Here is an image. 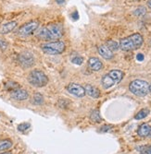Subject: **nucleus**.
I'll list each match as a JSON object with an SVG mask.
<instances>
[{
	"label": "nucleus",
	"mask_w": 151,
	"mask_h": 154,
	"mask_svg": "<svg viewBox=\"0 0 151 154\" xmlns=\"http://www.w3.org/2000/svg\"><path fill=\"white\" fill-rule=\"evenodd\" d=\"M36 36L43 41H57L63 36V28L58 23L48 24L40 29Z\"/></svg>",
	"instance_id": "obj_1"
},
{
	"label": "nucleus",
	"mask_w": 151,
	"mask_h": 154,
	"mask_svg": "<svg viewBox=\"0 0 151 154\" xmlns=\"http://www.w3.org/2000/svg\"><path fill=\"white\" fill-rule=\"evenodd\" d=\"M144 43L143 36L140 33H133L120 41V48L123 51H133L142 46Z\"/></svg>",
	"instance_id": "obj_2"
},
{
	"label": "nucleus",
	"mask_w": 151,
	"mask_h": 154,
	"mask_svg": "<svg viewBox=\"0 0 151 154\" xmlns=\"http://www.w3.org/2000/svg\"><path fill=\"white\" fill-rule=\"evenodd\" d=\"M65 44L62 41L47 42V43L41 45V49H42L44 53L52 55L62 54L65 50Z\"/></svg>",
	"instance_id": "obj_3"
},
{
	"label": "nucleus",
	"mask_w": 151,
	"mask_h": 154,
	"mask_svg": "<svg viewBox=\"0 0 151 154\" xmlns=\"http://www.w3.org/2000/svg\"><path fill=\"white\" fill-rule=\"evenodd\" d=\"M28 81L34 87L42 88V87H45L48 83V78L43 71L35 69V70H33L29 74Z\"/></svg>",
	"instance_id": "obj_4"
},
{
	"label": "nucleus",
	"mask_w": 151,
	"mask_h": 154,
	"mask_svg": "<svg viewBox=\"0 0 151 154\" xmlns=\"http://www.w3.org/2000/svg\"><path fill=\"white\" fill-rule=\"evenodd\" d=\"M129 90L136 96L144 97L149 92V84L142 79H135L130 83Z\"/></svg>",
	"instance_id": "obj_5"
},
{
	"label": "nucleus",
	"mask_w": 151,
	"mask_h": 154,
	"mask_svg": "<svg viewBox=\"0 0 151 154\" xmlns=\"http://www.w3.org/2000/svg\"><path fill=\"white\" fill-rule=\"evenodd\" d=\"M39 27V22L37 20H32L23 24L18 31V33L21 36H29L33 34Z\"/></svg>",
	"instance_id": "obj_6"
},
{
	"label": "nucleus",
	"mask_w": 151,
	"mask_h": 154,
	"mask_svg": "<svg viewBox=\"0 0 151 154\" xmlns=\"http://www.w3.org/2000/svg\"><path fill=\"white\" fill-rule=\"evenodd\" d=\"M18 61L19 64L24 68H29L34 65V57L30 52H23L20 54L18 57Z\"/></svg>",
	"instance_id": "obj_7"
},
{
	"label": "nucleus",
	"mask_w": 151,
	"mask_h": 154,
	"mask_svg": "<svg viewBox=\"0 0 151 154\" xmlns=\"http://www.w3.org/2000/svg\"><path fill=\"white\" fill-rule=\"evenodd\" d=\"M67 91L71 94L76 96V97H84L85 95V87L79 85L76 83H71L67 86Z\"/></svg>",
	"instance_id": "obj_8"
},
{
	"label": "nucleus",
	"mask_w": 151,
	"mask_h": 154,
	"mask_svg": "<svg viewBox=\"0 0 151 154\" xmlns=\"http://www.w3.org/2000/svg\"><path fill=\"white\" fill-rule=\"evenodd\" d=\"M28 97H29L28 91L25 90H22L21 88L14 91H12V93H11V98L16 101H24L26 99H28Z\"/></svg>",
	"instance_id": "obj_9"
},
{
	"label": "nucleus",
	"mask_w": 151,
	"mask_h": 154,
	"mask_svg": "<svg viewBox=\"0 0 151 154\" xmlns=\"http://www.w3.org/2000/svg\"><path fill=\"white\" fill-rule=\"evenodd\" d=\"M88 66L93 71H99L103 66L102 62L97 57H91L88 60Z\"/></svg>",
	"instance_id": "obj_10"
},
{
	"label": "nucleus",
	"mask_w": 151,
	"mask_h": 154,
	"mask_svg": "<svg viewBox=\"0 0 151 154\" xmlns=\"http://www.w3.org/2000/svg\"><path fill=\"white\" fill-rule=\"evenodd\" d=\"M85 94H87L88 96L94 98V99H97V98H98L100 96L99 90L97 87H95L93 85H90V84H87V85H85Z\"/></svg>",
	"instance_id": "obj_11"
},
{
	"label": "nucleus",
	"mask_w": 151,
	"mask_h": 154,
	"mask_svg": "<svg viewBox=\"0 0 151 154\" xmlns=\"http://www.w3.org/2000/svg\"><path fill=\"white\" fill-rule=\"evenodd\" d=\"M17 27V22L16 21H9L5 24H3L0 27V33L1 34H8L11 32L13 30Z\"/></svg>",
	"instance_id": "obj_12"
},
{
	"label": "nucleus",
	"mask_w": 151,
	"mask_h": 154,
	"mask_svg": "<svg viewBox=\"0 0 151 154\" xmlns=\"http://www.w3.org/2000/svg\"><path fill=\"white\" fill-rule=\"evenodd\" d=\"M108 75L112 79V80L115 82V84L120 82L122 78H123V76H124L123 72L121 70H119V69H112L111 71H109L108 73Z\"/></svg>",
	"instance_id": "obj_13"
},
{
	"label": "nucleus",
	"mask_w": 151,
	"mask_h": 154,
	"mask_svg": "<svg viewBox=\"0 0 151 154\" xmlns=\"http://www.w3.org/2000/svg\"><path fill=\"white\" fill-rule=\"evenodd\" d=\"M98 53L101 57L107 60L108 59H111L113 57V52L111 50H109L107 45H100L98 47Z\"/></svg>",
	"instance_id": "obj_14"
},
{
	"label": "nucleus",
	"mask_w": 151,
	"mask_h": 154,
	"mask_svg": "<svg viewBox=\"0 0 151 154\" xmlns=\"http://www.w3.org/2000/svg\"><path fill=\"white\" fill-rule=\"evenodd\" d=\"M137 133H138V135L142 137H146L150 136L151 135V125H149L148 124L141 125L138 128Z\"/></svg>",
	"instance_id": "obj_15"
},
{
	"label": "nucleus",
	"mask_w": 151,
	"mask_h": 154,
	"mask_svg": "<svg viewBox=\"0 0 151 154\" xmlns=\"http://www.w3.org/2000/svg\"><path fill=\"white\" fill-rule=\"evenodd\" d=\"M102 86L104 87V89H109V88H111L112 86L115 85V82L112 80V79L109 77L108 74L105 75L103 78H102Z\"/></svg>",
	"instance_id": "obj_16"
},
{
	"label": "nucleus",
	"mask_w": 151,
	"mask_h": 154,
	"mask_svg": "<svg viewBox=\"0 0 151 154\" xmlns=\"http://www.w3.org/2000/svg\"><path fill=\"white\" fill-rule=\"evenodd\" d=\"M32 103L35 104V105H40L44 103V97L42 96V94L40 93H35L33 95L32 97Z\"/></svg>",
	"instance_id": "obj_17"
},
{
	"label": "nucleus",
	"mask_w": 151,
	"mask_h": 154,
	"mask_svg": "<svg viewBox=\"0 0 151 154\" xmlns=\"http://www.w3.org/2000/svg\"><path fill=\"white\" fill-rule=\"evenodd\" d=\"M5 88H6V90L12 92V91L20 89V84L15 81H8L5 84Z\"/></svg>",
	"instance_id": "obj_18"
},
{
	"label": "nucleus",
	"mask_w": 151,
	"mask_h": 154,
	"mask_svg": "<svg viewBox=\"0 0 151 154\" xmlns=\"http://www.w3.org/2000/svg\"><path fill=\"white\" fill-rule=\"evenodd\" d=\"M12 147V141L9 139H4L0 141V151L8 150Z\"/></svg>",
	"instance_id": "obj_19"
},
{
	"label": "nucleus",
	"mask_w": 151,
	"mask_h": 154,
	"mask_svg": "<svg viewBox=\"0 0 151 154\" xmlns=\"http://www.w3.org/2000/svg\"><path fill=\"white\" fill-rule=\"evenodd\" d=\"M90 119L94 123H100L102 121V118L100 116V114H99L98 110H94V111H92V113L90 115Z\"/></svg>",
	"instance_id": "obj_20"
},
{
	"label": "nucleus",
	"mask_w": 151,
	"mask_h": 154,
	"mask_svg": "<svg viewBox=\"0 0 151 154\" xmlns=\"http://www.w3.org/2000/svg\"><path fill=\"white\" fill-rule=\"evenodd\" d=\"M148 115H149V109L144 108V109L140 110V111L138 112V113H137V114L135 115L134 118H135L136 120H141V119L146 118Z\"/></svg>",
	"instance_id": "obj_21"
},
{
	"label": "nucleus",
	"mask_w": 151,
	"mask_h": 154,
	"mask_svg": "<svg viewBox=\"0 0 151 154\" xmlns=\"http://www.w3.org/2000/svg\"><path fill=\"white\" fill-rule=\"evenodd\" d=\"M107 47L109 49V50H111L112 52L113 51H117L119 48H120V45L117 43V42L115 41H112V40H109L107 42Z\"/></svg>",
	"instance_id": "obj_22"
},
{
	"label": "nucleus",
	"mask_w": 151,
	"mask_h": 154,
	"mask_svg": "<svg viewBox=\"0 0 151 154\" xmlns=\"http://www.w3.org/2000/svg\"><path fill=\"white\" fill-rule=\"evenodd\" d=\"M146 13V9L145 7H139V8H137L134 11H133V14L135 16L137 17H140V16H143L145 15V14Z\"/></svg>",
	"instance_id": "obj_23"
},
{
	"label": "nucleus",
	"mask_w": 151,
	"mask_h": 154,
	"mask_svg": "<svg viewBox=\"0 0 151 154\" xmlns=\"http://www.w3.org/2000/svg\"><path fill=\"white\" fill-rule=\"evenodd\" d=\"M30 127H31V125L29 123H21L18 125V130L21 132H24L27 129H29Z\"/></svg>",
	"instance_id": "obj_24"
},
{
	"label": "nucleus",
	"mask_w": 151,
	"mask_h": 154,
	"mask_svg": "<svg viewBox=\"0 0 151 154\" xmlns=\"http://www.w3.org/2000/svg\"><path fill=\"white\" fill-rule=\"evenodd\" d=\"M72 62L75 65H82L84 63V58L82 57H78L77 55V57H74L72 58Z\"/></svg>",
	"instance_id": "obj_25"
},
{
	"label": "nucleus",
	"mask_w": 151,
	"mask_h": 154,
	"mask_svg": "<svg viewBox=\"0 0 151 154\" xmlns=\"http://www.w3.org/2000/svg\"><path fill=\"white\" fill-rule=\"evenodd\" d=\"M8 44L7 43V41L0 38V50H3V51L6 50L8 48Z\"/></svg>",
	"instance_id": "obj_26"
},
{
	"label": "nucleus",
	"mask_w": 151,
	"mask_h": 154,
	"mask_svg": "<svg viewBox=\"0 0 151 154\" xmlns=\"http://www.w3.org/2000/svg\"><path fill=\"white\" fill-rule=\"evenodd\" d=\"M141 154H151V145L143 147L141 149Z\"/></svg>",
	"instance_id": "obj_27"
},
{
	"label": "nucleus",
	"mask_w": 151,
	"mask_h": 154,
	"mask_svg": "<svg viewBox=\"0 0 151 154\" xmlns=\"http://www.w3.org/2000/svg\"><path fill=\"white\" fill-rule=\"evenodd\" d=\"M112 128V125H104V127H102L100 129H101V131L102 132H107V131H108V130H111Z\"/></svg>",
	"instance_id": "obj_28"
},
{
	"label": "nucleus",
	"mask_w": 151,
	"mask_h": 154,
	"mask_svg": "<svg viewBox=\"0 0 151 154\" xmlns=\"http://www.w3.org/2000/svg\"><path fill=\"white\" fill-rule=\"evenodd\" d=\"M72 18L74 20H78V19H79V14H78V12H77V11H74V12L72 14Z\"/></svg>",
	"instance_id": "obj_29"
},
{
	"label": "nucleus",
	"mask_w": 151,
	"mask_h": 154,
	"mask_svg": "<svg viewBox=\"0 0 151 154\" xmlns=\"http://www.w3.org/2000/svg\"><path fill=\"white\" fill-rule=\"evenodd\" d=\"M136 59L138 61H143L144 60V54H138L136 55Z\"/></svg>",
	"instance_id": "obj_30"
},
{
	"label": "nucleus",
	"mask_w": 151,
	"mask_h": 154,
	"mask_svg": "<svg viewBox=\"0 0 151 154\" xmlns=\"http://www.w3.org/2000/svg\"><path fill=\"white\" fill-rule=\"evenodd\" d=\"M56 2L59 5H63L65 3V0H56Z\"/></svg>",
	"instance_id": "obj_31"
},
{
	"label": "nucleus",
	"mask_w": 151,
	"mask_h": 154,
	"mask_svg": "<svg viewBox=\"0 0 151 154\" xmlns=\"http://www.w3.org/2000/svg\"><path fill=\"white\" fill-rule=\"evenodd\" d=\"M147 6H148V8L151 9V0H150V1H148V2H147Z\"/></svg>",
	"instance_id": "obj_32"
},
{
	"label": "nucleus",
	"mask_w": 151,
	"mask_h": 154,
	"mask_svg": "<svg viewBox=\"0 0 151 154\" xmlns=\"http://www.w3.org/2000/svg\"><path fill=\"white\" fill-rule=\"evenodd\" d=\"M0 154H11L10 152H3V153H0Z\"/></svg>",
	"instance_id": "obj_33"
},
{
	"label": "nucleus",
	"mask_w": 151,
	"mask_h": 154,
	"mask_svg": "<svg viewBox=\"0 0 151 154\" xmlns=\"http://www.w3.org/2000/svg\"><path fill=\"white\" fill-rule=\"evenodd\" d=\"M149 91L151 92V84H150V85H149Z\"/></svg>",
	"instance_id": "obj_34"
},
{
	"label": "nucleus",
	"mask_w": 151,
	"mask_h": 154,
	"mask_svg": "<svg viewBox=\"0 0 151 154\" xmlns=\"http://www.w3.org/2000/svg\"><path fill=\"white\" fill-rule=\"evenodd\" d=\"M150 46H151V42H150Z\"/></svg>",
	"instance_id": "obj_35"
}]
</instances>
